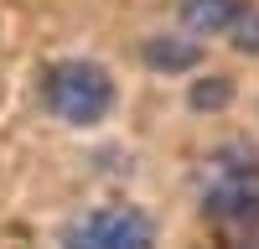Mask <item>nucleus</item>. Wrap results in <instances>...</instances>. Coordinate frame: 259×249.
Masks as SVG:
<instances>
[{"mask_svg": "<svg viewBox=\"0 0 259 249\" xmlns=\"http://www.w3.org/2000/svg\"><path fill=\"white\" fill-rule=\"evenodd\" d=\"M187 104H192L197 114L228 109V104H233V83H228V78H197V83H192V94H187Z\"/></svg>", "mask_w": 259, "mask_h": 249, "instance_id": "obj_6", "label": "nucleus"}, {"mask_svg": "<svg viewBox=\"0 0 259 249\" xmlns=\"http://www.w3.org/2000/svg\"><path fill=\"white\" fill-rule=\"evenodd\" d=\"M249 11V0H177V21L192 42L202 36H228L233 21Z\"/></svg>", "mask_w": 259, "mask_h": 249, "instance_id": "obj_4", "label": "nucleus"}, {"mask_svg": "<svg viewBox=\"0 0 259 249\" xmlns=\"http://www.w3.org/2000/svg\"><path fill=\"white\" fill-rule=\"evenodd\" d=\"M62 249H156V223L140 208H89L62 228Z\"/></svg>", "mask_w": 259, "mask_h": 249, "instance_id": "obj_3", "label": "nucleus"}, {"mask_svg": "<svg viewBox=\"0 0 259 249\" xmlns=\"http://www.w3.org/2000/svg\"><path fill=\"white\" fill-rule=\"evenodd\" d=\"M228 42H233V47H239V52H259V6H249L239 21H233V31H228Z\"/></svg>", "mask_w": 259, "mask_h": 249, "instance_id": "obj_7", "label": "nucleus"}, {"mask_svg": "<svg viewBox=\"0 0 259 249\" xmlns=\"http://www.w3.org/2000/svg\"><path fill=\"white\" fill-rule=\"evenodd\" d=\"M197 192H202V213L212 223L233 228V234L259 228V156L249 145L212 151L197 172Z\"/></svg>", "mask_w": 259, "mask_h": 249, "instance_id": "obj_1", "label": "nucleus"}, {"mask_svg": "<svg viewBox=\"0 0 259 249\" xmlns=\"http://www.w3.org/2000/svg\"><path fill=\"white\" fill-rule=\"evenodd\" d=\"M140 62L150 73H187L202 62V47L192 36H150V42H140Z\"/></svg>", "mask_w": 259, "mask_h": 249, "instance_id": "obj_5", "label": "nucleus"}, {"mask_svg": "<svg viewBox=\"0 0 259 249\" xmlns=\"http://www.w3.org/2000/svg\"><path fill=\"white\" fill-rule=\"evenodd\" d=\"M41 104H47L52 119L89 130V124L109 119L114 109V78L89 57H62L41 73Z\"/></svg>", "mask_w": 259, "mask_h": 249, "instance_id": "obj_2", "label": "nucleus"}]
</instances>
